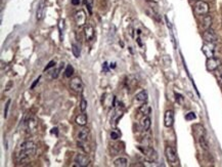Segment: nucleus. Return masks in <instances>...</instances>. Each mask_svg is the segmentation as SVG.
Instances as JSON below:
<instances>
[{
    "label": "nucleus",
    "instance_id": "1",
    "mask_svg": "<svg viewBox=\"0 0 222 167\" xmlns=\"http://www.w3.org/2000/svg\"><path fill=\"white\" fill-rule=\"evenodd\" d=\"M36 145L31 141L24 142L21 146H20V150L16 155L18 161L20 162H25L28 161L32 158L33 156L36 154Z\"/></svg>",
    "mask_w": 222,
    "mask_h": 167
},
{
    "label": "nucleus",
    "instance_id": "2",
    "mask_svg": "<svg viewBox=\"0 0 222 167\" xmlns=\"http://www.w3.org/2000/svg\"><path fill=\"white\" fill-rule=\"evenodd\" d=\"M137 149L142 153V155L146 157V160H152V161H156L157 160L158 154L153 148L147 147V146H138L137 147Z\"/></svg>",
    "mask_w": 222,
    "mask_h": 167
},
{
    "label": "nucleus",
    "instance_id": "3",
    "mask_svg": "<svg viewBox=\"0 0 222 167\" xmlns=\"http://www.w3.org/2000/svg\"><path fill=\"white\" fill-rule=\"evenodd\" d=\"M194 12L198 15H206L209 12V4L203 0H198L194 4Z\"/></svg>",
    "mask_w": 222,
    "mask_h": 167
},
{
    "label": "nucleus",
    "instance_id": "4",
    "mask_svg": "<svg viewBox=\"0 0 222 167\" xmlns=\"http://www.w3.org/2000/svg\"><path fill=\"white\" fill-rule=\"evenodd\" d=\"M202 51L207 56V59L213 58L215 55V43L205 42L202 46Z\"/></svg>",
    "mask_w": 222,
    "mask_h": 167
},
{
    "label": "nucleus",
    "instance_id": "5",
    "mask_svg": "<svg viewBox=\"0 0 222 167\" xmlns=\"http://www.w3.org/2000/svg\"><path fill=\"white\" fill-rule=\"evenodd\" d=\"M203 38L205 40V42H210V43H216L218 41V36L215 33V31L213 29H207L205 30L204 34H203Z\"/></svg>",
    "mask_w": 222,
    "mask_h": 167
},
{
    "label": "nucleus",
    "instance_id": "6",
    "mask_svg": "<svg viewBox=\"0 0 222 167\" xmlns=\"http://www.w3.org/2000/svg\"><path fill=\"white\" fill-rule=\"evenodd\" d=\"M220 66V59H216V58H210V59H207V62H206V68L208 71L210 72H213V71H216V70L219 68Z\"/></svg>",
    "mask_w": 222,
    "mask_h": 167
},
{
    "label": "nucleus",
    "instance_id": "7",
    "mask_svg": "<svg viewBox=\"0 0 222 167\" xmlns=\"http://www.w3.org/2000/svg\"><path fill=\"white\" fill-rule=\"evenodd\" d=\"M165 155H166V159L168 160V162L170 163H175L177 161V154L176 151L174 150L172 147L168 146L165 149Z\"/></svg>",
    "mask_w": 222,
    "mask_h": 167
},
{
    "label": "nucleus",
    "instance_id": "8",
    "mask_svg": "<svg viewBox=\"0 0 222 167\" xmlns=\"http://www.w3.org/2000/svg\"><path fill=\"white\" fill-rule=\"evenodd\" d=\"M75 163L74 166H78V167H85L87 165H89V159L88 157L84 154H77L75 157Z\"/></svg>",
    "mask_w": 222,
    "mask_h": 167
},
{
    "label": "nucleus",
    "instance_id": "9",
    "mask_svg": "<svg viewBox=\"0 0 222 167\" xmlns=\"http://www.w3.org/2000/svg\"><path fill=\"white\" fill-rule=\"evenodd\" d=\"M74 19H75L76 25L78 27H83L84 25L86 24V13L84 11H78L75 15H74Z\"/></svg>",
    "mask_w": 222,
    "mask_h": 167
},
{
    "label": "nucleus",
    "instance_id": "10",
    "mask_svg": "<svg viewBox=\"0 0 222 167\" xmlns=\"http://www.w3.org/2000/svg\"><path fill=\"white\" fill-rule=\"evenodd\" d=\"M71 88L76 92H81L83 90V82L81 78L74 77L71 80Z\"/></svg>",
    "mask_w": 222,
    "mask_h": 167
},
{
    "label": "nucleus",
    "instance_id": "11",
    "mask_svg": "<svg viewBox=\"0 0 222 167\" xmlns=\"http://www.w3.org/2000/svg\"><path fill=\"white\" fill-rule=\"evenodd\" d=\"M174 122V112L172 110H167L164 115V125L166 127H171Z\"/></svg>",
    "mask_w": 222,
    "mask_h": 167
},
{
    "label": "nucleus",
    "instance_id": "12",
    "mask_svg": "<svg viewBox=\"0 0 222 167\" xmlns=\"http://www.w3.org/2000/svg\"><path fill=\"white\" fill-rule=\"evenodd\" d=\"M45 8H46L45 0H41V1L39 2L38 8H37V12H36L37 20H38V21L43 19V16H44V15H45Z\"/></svg>",
    "mask_w": 222,
    "mask_h": 167
},
{
    "label": "nucleus",
    "instance_id": "13",
    "mask_svg": "<svg viewBox=\"0 0 222 167\" xmlns=\"http://www.w3.org/2000/svg\"><path fill=\"white\" fill-rule=\"evenodd\" d=\"M88 135H89V129L85 127V126H82V128L79 130V132H78V139L79 141H86L87 138H88Z\"/></svg>",
    "mask_w": 222,
    "mask_h": 167
},
{
    "label": "nucleus",
    "instance_id": "14",
    "mask_svg": "<svg viewBox=\"0 0 222 167\" xmlns=\"http://www.w3.org/2000/svg\"><path fill=\"white\" fill-rule=\"evenodd\" d=\"M211 25H212V18L210 15H204V18L203 20H202V23H201V26H202V28H203L204 30H207V29H209L211 28Z\"/></svg>",
    "mask_w": 222,
    "mask_h": 167
},
{
    "label": "nucleus",
    "instance_id": "15",
    "mask_svg": "<svg viewBox=\"0 0 222 167\" xmlns=\"http://www.w3.org/2000/svg\"><path fill=\"white\" fill-rule=\"evenodd\" d=\"M84 32H85V38H86V40H91L93 38V36H94V28L92 27V25H90V24L87 25L85 27V29H84Z\"/></svg>",
    "mask_w": 222,
    "mask_h": 167
},
{
    "label": "nucleus",
    "instance_id": "16",
    "mask_svg": "<svg viewBox=\"0 0 222 167\" xmlns=\"http://www.w3.org/2000/svg\"><path fill=\"white\" fill-rule=\"evenodd\" d=\"M26 125H27V129H28L29 132H32V131H35L36 128H37V121L35 118H30L28 121L26 122Z\"/></svg>",
    "mask_w": 222,
    "mask_h": 167
},
{
    "label": "nucleus",
    "instance_id": "17",
    "mask_svg": "<svg viewBox=\"0 0 222 167\" xmlns=\"http://www.w3.org/2000/svg\"><path fill=\"white\" fill-rule=\"evenodd\" d=\"M75 121L79 126H85L87 124V121H88V118H87L86 114H80L76 117Z\"/></svg>",
    "mask_w": 222,
    "mask_h": 167
},
{
    "label": "nucleus",
    "instance_id": "18",
    "mask_svg": "<svg viewBox=\"0 0 222 167\" xmlns=\"http://www.w3.org/2000/svg\"><path fill=\"white\" fill-rule=\"evenodd\" d=\"M140 125H141V127H142V129L144 130V131H147V130L150 128V117H147V116L144 117V118L141 120Z\"/></svg>",
    "mask_w": 222,
    "mask_h": 167
},
{
    "label": "nucleus",
    "instance_id": "19",
    "mask_svg": "<svg viewBox=\"0 0 222 167\" xmlns=\"http://www.w3.org/2000/svg\"><path fill=\"white\" fill-rule=\"evenodd\" d=\"M114 165H115L116 167H126L127 165H128V161H127L126 158L120 157V158H118L114 161Z\"/></svg>",
    "mask_w": 222,
    "mask_h": 167
},
{
    "label": "nucleus",
    "instance_id": "20",
    "mask_svg": "<svg viewBox=\"0 0 222 167\" xmlns=\"http://www.w3.org/2000/svg\"><path fill=\"white\" fill-rule=\"evenodd\" d=\"M135 99H136V101L141 102V103L146 102L147 101V92L146 91V90H141L140 92H138L136 94Z\"/></svg>",
    "mask_w": 222,
    "mask_h": 167
},
{
    "label": "nucleus",
    "instance_id": "21",
    "mask_svg": "<svg viewBox=\"0 0 222 167\" xmlns=\"http://www.w3.org/2000/svg\"><path fill=\"white\" fill-rule=\"evenodd\" d=\"M193 128L194 130V133H196L197 138H200V136H202V135H205V128L202 125L197 124V125H194Z\"/></svg>",
    "mask_w": 222,
    "mask_h": 167
},
{
    "label": "nucleus",
    "instance_id": "22",
    "mask_svg": "<svg viewBox=\"0 0 222 167\" xmlns=\"http://www.w3.org/2000/svg\"><path fill=\"white\" fill-rule=\"evenodd\" d=\"M138 111L142 115H144V116H149L150 114V111H152V110H150V107L147 105V103H144V105L140 106V108L138 109Z\"/></svg>",
    "mask_w": 222,
    "mask_h": 167
},
{
    "label": "nucleus",
    "instance_id": "23",
    "mask_svg": "<svg viewBox=\"0 0 222 167\" xmlns=\"http://www.w3.org/2000/svg\"><path fill=\"white\" fill-rule=\"evenodd\" d=\"M63 65H65L63 63H60L58 68H55V67H54V70H53V72H52V74H51V77H52V78H58L59 72L62 71V69L63 68Z\"/></svg>",
    "mask_w": 222,
    "mask_h": 167
},
{
    "label": "nucleus",
    "instance_id": "24",
    "mask_svg": "<svg viewBox=\"0 0 222 167\" xmlns=\"http://www.w3.org/2000/svg\"><path fill=\"white\" fill-rule=\"evenodd\" d=\"M198 139H199V143H200V145H201L202 148H203L204 150H208V143L206 141V138H205V135L200 136V138H198Z\"/></svg>",
    "mask_w": 222,
    "mask_h": 167
},
{
    "label": "nucleus",
    "instance_id": "25",
    "mask_svg": "<svg viewBox=\"0 0 222 167\" xmlns=\"http://www.w3.org/2000/svg\"><path fill=\"white\" fill-rule=\"evenodd\" d=\"M73 74H74V68L71 65H68L65 70V76L67 78H70Z\"/></svg>",
    "mask_w": 222,
    "mask_h": 167
},
{
    "label": "nucleus",
    "instance_id": "26",
    "mask_svg": "<svg viewBox=\"0 0 222 167\" xmlns=\"http://www.w3.org/2000/svg\"><path fill=\"white\" fill-rule=\"evenodd\" d=\"M84 3H85L87 9L90 15H92V8H93V0H84Z\"/></svg>",
    "mask_w": 222,
    "mask_h": 167
},
{
    "label": "nucleus",
    "instance_id": "27",
    "mask_svg": "<svg viewBox=\"0 0 222 167\" xmlns=\"http://www.w3.org/2000/svg\"><path fill=\"white\" fill-rule=\"evenodd\" d=\"M121 136V133L119 130H117V129H114L111 131V138L113 139V141H116V139H118Z\"/></svg>",
    "mask_w": 222,
    "mask_h": 167
},
{
    "label": "nucleus",
    "instance_id": "28",
    "mask_svg": "<svg viewBox=\"0 0 222 167\" xmlns=\"http://www.w3.org/2000/svg\"><path fill=\"white\" fill-rule=\"evenodd\" d=\"M143 166H146V167H158L160 166L156 161H152V160H146V161L143 162Z\"/></svg>",
    "mask_w": 222,
    "mask_h": 167
},
{
    "label": "nucleus",
    "instance_id": "29",
    "mask_svg": "<svg viewBox=\"0 0 222 167\" xmlns=\"http://www.w3.org/2000/svg\"><path fill=\"white\" fill-rule=\"evenodd\" d=\"M72 51H73V55H75L76 58H79V56H80V49H79V47L76 44L72 45Z\"/></svg>",
    "mask_w": 222,
    "mask_h": 167
},
{
    "label": "nucleus",
    "instance_id": "30",
    "mask_svg": "<svg viewBox=\"0 0 222 167\" xmlns=\"http://www.w3.org/2000/svg\"><path fill=\"white\" fill-rule=\"evenodd\" d=\"M59 33H60V37H62V33L65 29V20L60 19L59 21Z\"/></svg>",
    "mask_w": 222,
    "mask_h": 167
},
{
    "label": "nucleus",
    "instance_id": "31",
    "mask_svg": "<svg viewBox=\"0 0 222 167\" xmlns=\"http://www.w3.org/2000/svg\"><path fill=\"white\" fill-rule=\"evenodd\" d=\"M196 118H197V116L194 112H189L185 115V120H187V121H191V120H194Z\"/></svg>",
    "mask_w": 222,
    "mask_h": 167
},
{
    "label": "nucleus",
    "instance_id": "32",
    "mask_svg": "<svg viewBox=\"0 0 222 167\" xmlns=\"http://www.w3.org/2000/svg\"><path fill=\"white\" fill-rule=\"evenodd\" d=\"M86 109H87V102H86V99H82L81 103H80V110H81L82 112H85Z\"/></svg>",
    "mask_w": 222,
    "mask_h": 167
},
{
    "label": "nucleus",
    "instance_id": "33",
    "mask_svg": "<svg viewBox=\"0 0 222 167\" xmlns=\"http://www.w3.org/2000/svg\"><path fill=\"white\" fill-rule=\"evenodd\" d=\"M11 99H8V101L6 102V103H5V108H4V117H5V118L8 115V110H9V107H11Z\"/></svg>",
    "mask_w": 222,
    "mask_h": 167
},
{
    "label": "nucleus",
    "instance_id": "34",
    "mask_svg": "<svg viewBox=\"0 0 222 167\" xmlns=\"http://www.w3.org/2000/svg\"><path fill=\"white\" fill-rule=\"evenodd\" d=\"M54 67H55V62L54 61H50L48 63V65H47L44 68V71H47V70H49L50 68H54Z\"/></svg>",
    "mask_w": 222,
    "mask_h": 167
},
{
    "label": "nucleus",
    "instance_id": "35",
    "mask_svg": "<svg viewBox=\"0 0 222 167\" xmlns=\"http://www.w3.org/2000/svg\"><path fill=\"white\" fill-rule=\"evenodd\" d=\"M175 96H176V101L179 103H183V96L179 94V93L175 92Z\"/></svg>",
    "mask_w": 222,
    "mask_h": 167
},
{
    "label": "nucleus",
    "instance_id": "36",
    "mask_svg": "<svg viewBox=\"0 0 222 167\" xmlns=\"http://www.w3.org/2000/svg\"><path fill=\"white\" fill-rule=\"evenodd\" d=\"M216 77H217L218 82H219L220 84H222V72H218L216 74Z\"/></svg>",
    "mask_w": 222,
    "mask_h": 167
},
{
    "label": "nucleus",
    "instance_id": "37",
    "mask_svg": "<svg viewBox=\"0 0 222 167\" xmlns=\"http://www.w3.org/2000/svg\"><path fill=\"white\" fill-rule=\"evenodd\" d=\"M102 71L105 72V73L109 72V65H107V62L103 63V65H102Z\"/></svg>",
    "mask_w": 222,
    "mask_h": 167
},
{
    "label": "nucleus",
    "instance_id": "38",
    "mask_svg": "<svg viewBox=\"0 0 222 167\" xmlns=\"http://www.w3.org/2000/svg\"><path fill=\"white\" fill-rule=\"evenodd\" d=\"M40 79H41V76H39V77L38 78H37L36 80H35V82L34 83H33V84H32V86H31V89H33V88H35V86L37 85V84H38V83H39V80Z\"/></svg>",
    "mask_w": 222,
    "mask_h": 167
},
{
    "label": "nucleus",
    "instance_id": "39",
    "mask_svg": "<svg viewBox=\"0 0 222 167\" xmlns=\"http://www.w3.org/2000/svg\"><path fill=\"white\" fill-rule=\"evenodd\" d=\"M71 2H72L73 5H79L80 4V0H71Z\"/></svg>",
    "mask_w": 222,
    "mask_h": 167
},
{
    "label": "nucleus",
    "instance_id": "40",
    "mask_svg": "<svg viewBox=\"0 0 222 167\" xmlns=\"http://www.w3.org/2000/svg\"><path fill=\"white\" fill-rule=\"evenodd\" d=\"M58 130H59V129H58V128H56V127L52 128V129H51V133H55V134H58V132H59V131H58Z\"/></svg>",
    "mask_w": 222,
    "mask_h": 167
},
{
    "label": "nucleus",
    "instance_id": "41",
    "mask_svg": "<svg viewBox=\"0 0 222 167\" xmlns=\"http://www.w3.org/2000/svg\"><path fill=\"white\" fill-rule=\"evenodd\" d=\"M110 68L111 69H114V68H116V63H112V64L110 65Z\"/></svg>",
    "mask_w": 222,
    "mask_h": 167
},
{
    "label": "nucleus",
    "instance_id": "42",
    "mask_svg": "<svg viewBox=\"0 0 222 167\" xmlns=\"http://www.w3.org/2000/svg\"><path fill=\"white\" fill-rule=\"evenodd\" d=\"M194 1H198V0H194Z\"/></svg>",
    "mask_w": 222,
    "mask_h": 167
}]
</instances>
